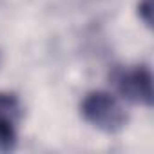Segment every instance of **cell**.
<instances>
[{
    "instance_id": "1",
    "label": "cell",
    "mask_w": 154,
    "mask_h": 154,
    "mask_svg": "<svg viewBox=\"0 0 154 154\" xmlns=\"http://www.w3.org/2000/svg\"><path fill=\"white\" fill-rule=\"evenodd\" d=\"M82 118L105 134H116L129 123V114L116 96L105 91H91L80 103Z\"/></svg>"
},
{
    "instance_id": "2",
    "label": "cell",
    "mask_w": 154,
    "mask_h": 154,
    "mask_svg": "<svg viewBox=\"0 0 154 154\" xmlns=\"http://www.w3.org/2000/svg\"><path fill=\"white\" fill-rule=\"evenodd\" d=\"M111 80L125 100L136 105L152 107V72L149 65L140 63L132 67H116Z\"/></svg>"
},
{
    "instance_id": "3",
    "label": "cell",
    "mask_w": 154,
    "mask_h": 154,
    "mask_svg": "<svg viewBox=\"0 0 154 154\" xmlns=\"http://www.w3.org/2000/svg\"><path fill=\"white\" fill-rule=\"evenodd\" d=\"M22 116L24 112L18 96L11 93H0V152L15 150Z\"/></svg>"
},
{
    "instance_id": "4",
    "label": "cell",
    "mask_w": 154,
    "mask_h": 154,
    "mask_svg": "<svg viewBox=\"0 0 154 154\" xmlns=\"http://www.w3.org/2000/svg\"><path fill=\"white\" fill-rule=\"evenodd\" d=\"M138 17L140 20L150 27V22H152V9H150V0H141V2L138 4Z\"/></svg>"
},
{
    "instance_id": "5",
    "label": "cell",
    "mask_w": 154,
    "mask_h": 154,
    "mask_svg": "<svg viewBox=\"0 0 154 154\" xmlns=\"http://www.w3.org/2000/svg\"><path fill=\"white\" fill-rule=\"evenodd\" d=\"M0 63H2V58H0Z\"/></svg>"
}]
</instances>
